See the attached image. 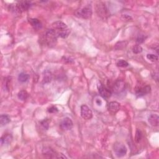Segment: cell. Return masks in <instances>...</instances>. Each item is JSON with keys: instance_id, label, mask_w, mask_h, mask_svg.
Instances as JSON below:
<instances>
[{"instance_id": "obj_1", "label": "cell", "mask_w": 159, "mask_h": 159, "mask_svg": "<svg viewBox=\"0 0 159 159\" xmlns=\"http://www.w3.org/2000/svg\"><path fill=\"white\" fill-rule=\"evenodd\" d=\"M52 26L54 27L53 29L55 30L58 37L67 38L70 34V30L65 24L62 21H56L53 23Z\"/></svg>"}, {"instance_id": "obj_2", "label": "cell", "mask_w": 159, "mask_h": 159, "mask_svg": "<svg viewBox=\"0 0 159 159\" xmlns=\"http://www.w3.org/2000/svg\"><path fill=\"white\" fill-rule=\"evenodd\" d=\"M58 36L54 29H49L46 34V41L47 44L52 47L56 45Z\"/></svg>"}, {"instance_id": "obj_3", "label": "cell", "mask_w": 159, "mask_h": 159, "mask_svg": "<svg viewBox=\"0 0 159 159\" xmlns=\"http://www.w3.org/2000/svg\"><path fill=\"white\" fill-rule=\"evenodd\" d=\"M76 14L83 19H90L92 16V9L90 6H85L76 11Z\"/></svg>"}, {"instance_id": "obj_4", "label": "cell", "mask_w": 159, "mask_h": 159, "mask_svg": "<svg viewBox=\"0 0 159 159\" xmlns=\"http://www.w3.org/2000/svg\"><path fill=\"white\" fill-rule=\"evenodd\" d=\"M114 151L116 155L119 157L124 156L127 153V148L123 144L116 143L115 144L114 147Z\"/></svg>"}, {"instance_id": "obj_5", "label": "cell", "mask_w": 159, "mask_h": 159, "mask_svg": "<svg viewBox=\"0 0 159 159\" xmlns=\"http://www.w3.org/2000/svg\"><path fill=\"white\" fill-rule=\"evenodd\" d=\"M81 116L83 119L89 120L92 118L93 113L88 106L84 104L81 106Z\"/></svg>"}, {"instance_id": "obj_6", "label": "cell", "mask_w": 159, "mask_h": 159, "mask_svg": "<svg viewBox=\"0 0 159 159\" xmlns=\"http://www.w3.org/2000/svg\"><path fill=\"white\" fill-rule=\"evenodd\" d=\"M125 88L124 81L121 80H118L114 83L113 86V91L114 93H120L124 91Z\"/></svg>"}, {"instance_id": "obj_7", "label": "cell", "mask_w": 159, "mask_h": 159, "mask_svg": "<svg viewBox=\"0 0 159 159\" xmlns=\"http://www.w3.org/2000/svg\"><path fill=\"white\" fill-rule=\"evenodd\" d=\"M60 126L61 129L64 131H69L73 127L74 123L70 118H65L62 120Z\"/></svg>"}, {"instance_id": "obj_8", "label": "cell", "mask_w": 159, "mask_h": 159, "mask_svg": "<svg viewBox=\"0 0 159 159\" xmlns=\"http://www.w3.org/2000/svg\"><path fill=\"white\" fill-rule=\"evenodd\" d=\"M32 6V3L28 1H22L18 3L16 6V9L19 12L25 11L29 9Z\"/></svg>"}, {"instance_id": "obj_9", "label": "cell", "mask_w": 159, "mask_h": 159, "mask_svg": "<svg viewBox=\"0 0 159 159\" xmlns=\"http://www.w3.org/2000/svg\"><path fill=\"white\" fill-rule=\"evenodd\" d=\"M151 90V88L150 86L148 85H146L144 86H141V87L138 88L136 90V95L139 97H141V96H144L147 94H148L149 92H150Z\"/></svg>"}, {"instance_id": "obj_10", "label": "cell", "mask_w": 159, "mask_h": 159, "mask_svg": "<svg viewBox=\"0 0 159 159\" xmlns=\"http://www.w3.org/2000/svg\"><path fill=\"white\" fill-rule=\"evenodd\" d=\"M98 91L100 95L104 98H109L111 96V90L102 85H99L98 87Z\"/></svg>"}, {"instance_id": "obj_11", "label": "cell", "mask_w": 159, "mask_h": 159, "mask_svg": "<svg viewBox=\"0 0 159 159\" xmlns=\"http://www.w3.org/2000/svg\"><path fill=\"white\" fill-rule=\"evenodd\" d=\"M108 109L109 113L114 114L119 111L120 104L116 102H110L108 106Z\"/></svg>"}, {"instance_id": "obj_12", "label": "cell", "mask_w": 159, "mask_h": 159, "mask_svg": "<svg viewBox=\"0 0 159 159\" xmlns=\"http://www.w3.org/2000/svg\"><path fill=\"white\" fill-rule=\"evenodd\" d=\"M42 153L47 158H57L55 152L49 147H46L43 149Z\"/></svg>"}, {"instance_id": "obj_13", "label": "cell", "mask_w": 159, "mask_h": 159, "mask_svg": "<svg viewBox=\"0 0 159 159\" xmlns=\"http://www.w3.org/2000/svg\"><path fill=\"white\" fill-rule=\"evenodd\" d=\"M29 23L31 24V26L33 27V28L34 29L39 30L40 29H41L42 27L41 22L37 19H36V18L29 19Z\"/></svg>"}, {"instance_id": "obj_14", "label": "cell", "mask_w": 159, "mask_h": 159, "mask_svg": "<svg viewBox=\"0 0 159 159\" xmlns=\"http://www.w3.org/2000/svg\"><path fill=\"white\" fill-rule=\"evenodd\" d=\"M13 140V136L10 134H6L1 138V145H8Z\"/></svg>"}, {"instance_id": "obj_15", "label": "cell", "mask_w": 159, "mask_h": 159, "mask_svg": "<svg viewBox=\"0 0 159 159\" xmlns=\"http://www.w3.org/2000/svg\"><path fill=\"white\" fill-rule=\"evenodd\" d=\"M148 122L152 126H158L159 123V117L157 114H151L148 117Z\"/></svg>"}, {"instance_id": "obj_16", "label": "cell", "mask_w": 159, "mask_h": 159, "mask_svg": "<svg viewBox=\"0 0 159 159\" xmlns=\"http://www.w3.org/2000/svg\"><path fill=\"white\" fill-rule=\"evenodd\" d=\"M52 80V74L49 70H46L44 71L43 75V82L44 83H48L51 81Z\"/></svg>"}, {"instance_id": "obj_17", "label": "cell", "mask_w": 159, "mask_h": 159, "mask_svg": "<svg viewBox=\"0 0 159 159\" xmlns=\"http://www.w3.org/2000/svg\"><path fill=\"white\" fill-rule=\"evenodd\" d=\"M97 12L99 14V16H105L107 15V11L106 9L105 6L104 4H99L98 5V8H97Z\"/></svg>"}, {"instance_id": "obj_18", "label": "cell", "mask_w": 159, "mask_h": 159, "mask_svg": "<svg viewBox=\"0 0 159 159\" xmlns=\"http://www.w3.org/2000/svg\"><path fill=\"white\" fill-rule=\"evenodd\" d=\"M10 122V118L6 114H3L0 116V123H1V126H4L6 125Z\"/></svg>"}, {"instance_id": "obj_19", "label": "cell", "mask_w": 159, "mask_h": 159, "mask_svg": "<svg viewBox=\"0 0 159 159\" xmlns=\"http://www.w3.org/2000/svg\"><path fill=\"white\" fill-rule=\"evenodd\" d=\"M29 75L25 73H21L18 76V80L22 83H25L29 78Z\"/></svg>"}, {"instance_id": "obj_20", "label": "cell", "mask_w": 159, "mask_h": 159, "mask_svg": "<svg viewBox=\"0 0 159 159\" xmlns=\"http://www.w3.org/2000/svg\"><path fill=\"white\" fill-rule=\"evenodd\" d=\"M127 45V42L126 41H121L118 42L115 46V49L116 50H122L124 48L126 47Z\"/></svg>"}, {"instance_id": "obj_21", "label": "cell", "mask_w": 159, "mask_h": 159, "mask_svg": "<svg viewBox=\"0 0 159 159\" xmlns=\"http://www.w3.org/2000/svg\"><path fill=\"white\" fill-rule=\"evenodd\" d=\"M18 98H19V99H21L22 101H25L27 98L28 94H27L26 91L21 90L18 93Z\"/></svg>"}, {"instance_id": "obj_22", "label": "cell", "mask_w": 159, "mask_h": 159, "mask_svg": "<svg viewBox=\"0 0 159 159\" xmlns=\"http://www.w3.org/2000/svg\"><path fill=\"white\" fill-rule=\"evenodd\" d=\"M142 138V133L141 130L137 129L136 132V136H135V141H136V142L139 143L141 141Z\"/></svg>"}, {"instance_id": "obj_23", "label": "cell", "mask_w": 159, "mask_h": 159, "mask_svg": "<svg viewBox=\"0 0 159 159\" xmlns=\"http://www.w3.org/2000/svg\"><path fill=\"white\" fill-rule=\"evenodd\" d=\"M41 125L42 127L44 130H48L49 127V121L47 119L43 120L41 122Z\"/></svg>"}, {"instance_id": "obj_24", "label": "cell", "mask_w": 159, "mask_h": 159, "mask_svg": "<svg viewBox=\"0 0 159 159\" xmlns=\"http://www.w3.org/2000/svg\"><path fill=\"white\" fill-rule=\"evenodd\" d=\"M132 52L136 54H138L139 53H141L142 52V48L141 46L136 45L133 47L132 48Z\"/></svg>"}, {"instance_id": "obj_25", "label": "cell", "mask_w": 159, "mask_h": 159, "mask_svg": "<svg viewBox=\"0 0 159 159\" xmlns=\"http://www.w3.org/2000/svg\"><path fill=\"white\" fill-rule=\"evenodd\" d=\"M147 59L151 62H157L158 60V57L157 55L154 54H147Z\"/></svg>"}, {"instance_id": "obj_26", "label": "cell", "mask_w": 159, "mask_h": 159, "mask_svg": "<svg viewBox=\"0 0 159 159\" xmlns=\"http://www.w3.org/2000/svg\"><path fill=\"white\" fill-rule=\"evenodd\" d=\"M128 65H129L128 62L124 60H120L117 63V66L119 67H126Z\"/></svg>"}, {"instance_id": "obj_27", "label": "cell", "mask_w": 159, "mask_h": 159, "mask_svg": "<svg viewBox=\"0 0 159 159\" xmlns=\"http://www.w3.org/2000/svg\"><path fill=\"white\" fill-rule=\"evenodd\" d=\"M146 38H147V37L144 36V35H139L138 36V37L137 38L136 42L138 43V44H141V43H142L145 41Z\"/></svg>"}, {"instance_id": "obj_28", "label": "cell", "mask_w": 159, "mask_h": 159, "mask_svg": "<svg viewBox=\"0 0 159 159\" xmlns=\"http://www.w3.org/2000/svg\"><path fill=\"white\" fill-rule=\"evenodd\" d=\"M48 111L50 113H55L58 111V109L56 106H52L48 109Z\"/></svg>"}, {"instance_id": "obj_29", "label": "cell", "mask_w": 159, "mask_h": 159, "mask_svg": "<svg viewBox=\"0 0 159 159\" xmlns=\"http://www.w3.org/2000/svg\"><path fill=\"white\" fill-rule=\"evenodd\" d=\"M96 103L98 106H101L102 104V101L101 99H97L96 100Z\"/></svg>"}]
</instances>
